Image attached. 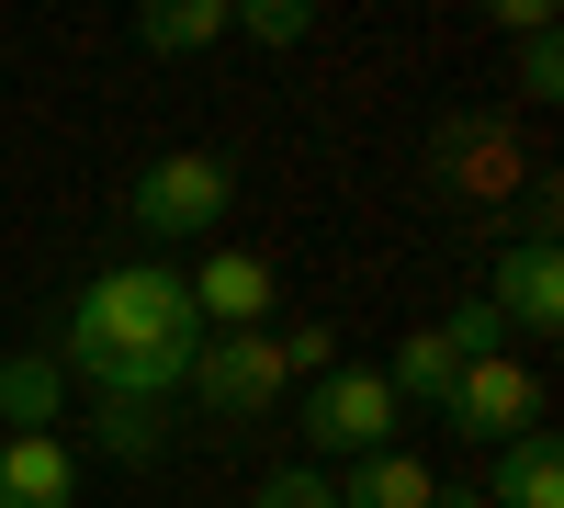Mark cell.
<instances>
[{
  "label": "cell",
  "mask_w": 564,
  "mask_h": 508,
  "mask_svg": "<svg viewBox=\"0 0 564 508\" xmlns=\"http://www.w3.org/2000/svg\"><path fill=\"white\" fill-rule=\"evenodd\" d=\"M282 385H294V374H282V339H271V328H215V339L193 350V385H181V396L215 407V419H260Z\"/></svg>",
  "instance_id": "5b68a950"
},
{
  "label": "cell",
  "mask_w": 564,
  "mask_h": 508,
  "mask_svg": "<svg viewBox=\"0 0 564 508\" xmlns=\"http://www.w3.org/2000/svg\"><path fill=\"white\" fill-rule=\"evenodd\" d=\"M226 34H249V45H305L316 12H305V0H226Z\"/></svg>",
  "instance_id": "2e32d148"
},
{
  "label": "cell",
  "mask_w": 564,
  "mask_h": 508,
  "mask_svg": "<svg viewBox=\"0 0 564 508\" xmlns=\"http://www.w3.org/2000/svg\"><path fill=\"white\" fill-rule=\"evenodd\" d=\"M520 102H564V34H520Z\"/></svg>",
  "instance_id": "d6986e66"
},
{
  "label": "cell",
  "mask_w": 564,
  "mask_h": 508,
  "mask_svg": "<svg viewBox=\"0 0 564 508\" xmlns=\"http://www.w3.org/2000/svg\"><path fill=\"white\" fill-rule=\"evenodd\" d=\"M430 170L452 181L463 204H497V193H520V148H508V125L497 114H452L430 136Z\"/></svg>",
  "instance_id": "ba28073f"
},
{
  "label": "cell",
  "mask_w": 564,
  "mask_h": 508,
  "mask_svg": "<svg viewBox=\"0 0 564 508\" xmlns=\"http://www.w3.org/2000/svg\"><path fill=\"white\" fill-rule=\"evenodd\" d=\"M226 34V0H135V45L148 57H193Z\"/></svg>",
  "instance_id": "5bb4252c"
},
{
  "label": "cell",
  "mask_w": 564,
  "mask_h": 508,
  "mask_svg": "<svg viewBox=\"0 0 564 508\" xmlns=\"http://www.w3.org/2000/svg\"><path fill=\"white\" fill-rule=\"evenodd\" d=\"M90 452L124 464V475H159L170 464V407H148V396H90Z\"/></svg>",
  "instance_id": "30bf717a"
},
{
  "label": "cell",
  "mask_w": 564,
  "mask_h": 508,
  "mask_svg": "<svg viewBox=\"0 0 564 508\" xmlns=\"http://www.w3.org/2000/svg\"><path fill=\"white\" fill-rule=\"evenodd\" d=\"M249 508H339V486H327V464H271L249 486Z\"/></svg>",
  "instance_id": "e0dca14e"
},
{
  "label": "cell",
  "mask_w": 564,
  "mask_h": 508,
  "mask_svg": "<svg viewBox=\"0 0 564 508\" xmlns=\"http://www.w3.org/2000/svg\"><path fill=\"white\" fill-rule=\"evenodd\" d=\"M486 305H497V328L553 339V328H564V249H553V238H508V249L486 260Z\"/></svg>",
  "instance_id": "8992f818"
},
{
  "label": "cell",
  "mask_w": 564,
  "mask_h": 508,
  "mask_svg": "<svg viewBox=\"0 0 564 508\" xmlns=\"http://www.w3.org/2000/svg\"><path fill=\"white\" fill-rule=\"evenodd\" d=\"M124 204H135V238H159V249L215 238L226 204H238V159H226V148H170V159H148L124 181Z\"/></svg>",
  "instance_id": "7a4b0ae2"
},
{
  "label": "cell",
  "mask_w": 564,
  "mask_h": 508,
  "mask_svg": "<svg viewBox=\"0 0 564 508\" xmlns=\"http://www.w3.org/2000/svg\"><path fill=\"white\" fill-rule=\"evenodd\" d=\"M384 385H395V407H441V396L463 385V361H452V339H441V328H417V339L395 350V374H384Z\"/></svg>",
  "instance_id": "9a60e30c"
},
{
  "label": "cell",
  "mask_w": 564,
  "mask_h": 508,
  "mask_svg": "<svg viewBox=\"0 0 564 508\" xmlns=\"http://www.w3.org/2000/svg\"><path fill=\"white\" fill-rule=\"evenodd\" d=\"M395 385L372 374V361H327V374L305 385V452H339V464H361V452H395Z\"/></svg>",
  "instance_id": "3957f363"
},
{
  "label": "cell",
  "mask_w": 564,
  "mask_h": 508,
  "mask_svg": "<svg viewBox=\"0 0 564 508\" xmlns=\"http://www.w3.org/2000/svg\"><path fill=\"white\" fill-rule=\"evenodd\" d=\"M441 419L463 452H508L520 430H542V374L531 361H463V385L441 396Z\"/></svg>",
  "instance_id": "277c9868"
},
{
  "label": "cell",
  "mask_w": 564,
  "mask_h": 508,
  "mask_svg": "<svg viewBox=\"0 0 564 508\" xmlns=\"http://www.w3.org/2000/svg\"><path fill=\"white\" fill-rule=\"evenodd\" d=\"M181 294H193L204 339H215V328H271V294H282V271H271L260 249H204L193 271H181Z\"/></svg>",
  "instance_id": "52a82bcc"
},
{
  "label": "cell",
  "mask_w": 564,
  "mask_h": 508,
  "mask_svg": "<svg viewBox=\"0 0 564 508\" xmlns=\"http://www.w3.org/2000/svg\"><path fill=\"white\" fill-rule=\"evenodd\" d=\"M0 508H79V452L57 430H0Z\"/></svg>",
  "instance_id": "9c48e42d"
},
{
  "label": "cell",
  "mask_w": 564,
  "mask_h": 508,
  "mask_svg": "<svg viewBox=\"0 0 564 508\" xmlns=\"http://www.w3.org/2000/svg\"><path fill=\"white\" fill-rule=\"evenodd\" d=\"M327 486H339V508H441V475L417 464V452H361V464H339Z\"/></svg>",
  "instance_id": "7c38bea8"
},
{
  "label": "cell",
  "mask_w": 564,
  "mask_h": 508,
  "mask_svg": "<svg viewBox=\"0 0 564 508\" xmlns=\"http://www.w3.org/2000/svg\"><path fill=\"white\" fill-rule=\"evenodd\" d=\"M57 419H68L57 350H0V430H57Z\"/></svg>",
  "instance_id": "4fadbf2b"
},
{
  "label": "cell",
  "mask_w": 564,
  "mask_h": 508,
  "mask_svg": "<svg viewBox=\"0 0 564 508\" xmlns=\"http://www.w3.org/2000/svg\"><path fill=\"white\" fill-rule=\"evenodd\" d=\"M441 339H452V361H508V328H497V305L475 294V305H452L441 316Z\"/></svg>",
  "instance_id": "ac0fdd59"
},
{
  "label": "cell",
  "mask_w": 564,
  "mask_h": 508,
  "mask_svg": "<svg viewBox=\"0 0 564 508\" xmlns=\"http://www.w3.org/2000/svg\"><path fill=\"white\" fill-rule=\"evenodd\" d=\"M193 350H204V316L181 294L170 260H124V271H90L57 316V374L90 396H148L170 407L193 385Z\"/></svg>",
  "instance_id": "6da1fadb"
},
{
  "label": "cell",
  "mask_w": 564,
  "mask_h": 508,
  "mask_svg": "<svg viewBox=\"0 0 564 508\" xmlns=\"http://www.w3.org/2000/svg\"><path fill=\"white\" fill-rule=\"evenodd\" d=\"M486 497L497 508H564V441L553 430H520L508 452H486Z\"/></svg>",
  "instance_id": "8fae6325"
}]
</instances>
